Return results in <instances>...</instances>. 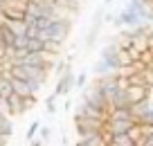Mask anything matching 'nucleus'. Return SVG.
Masks as SVG:
<instances>
[{"instance_id":"obj_3","label":"nucleus","mask_w":153,"mask_h":146,"mask_svg":"<svg viewBox=\"0 0 153 146\" xmlns=\"http://www.w3.org/2000/svg\"><path fill=\"white\" fill-rule=\"evenodd\" d=\"M0 18L25 20L27 18V0H0Z\"/></svg>"},{"instance_id":"obj_9","label":"nucleus","mask_w":153,"mask_h":146,"mask_svg":"<svg viewBox=\"0 0 153 146\" xmlns=\"http://www.w3.org/2000/svg\"><path fill=\"white\" fill-rule=\"evenodd\" d=\"M115 108H133L131 106V101H128V94H126V90H117V92L110 97V110H115Z\"/></svg>"},{"instance_id":"obj_4","label":"nucleus","mask_w":153,"mask_h":146,"mask_svg":"<svg viewBox=\"0 0 153 146\" xmlns=\"http://www.w3.org/2000/svg\"><path fill=\"white\" fill-rule=\"evenodd\" d=\"M5 106H7V115H9V117H20V115H25L29 108L36 106V97L23 99V97H18V94H11L9 99L5 101Z\"/></svg>"},{"instance_id":"obj_14","label":"nucleus","mask_w":153,"mask_h":146,"mask_svg":"<svg viewBox=\"0 0 153 146\" xmlns=\"http://www.w3.org/2000/svg\"><path fill=\"white\" fill-rule=\"evenodd\" d=\"M45 52L54 54V56H61L63 52V43H54V41H45Z\"/></svg>"},{"instance_id":"obj_19","label":"nucleus","mask_w":153,"mask_h":146,"mask_svg":"<svg viewBox=\"0 0 153 146\" xmlns=\"http://www.w3.org/2000/svg\"><path fill=\"white\" fill-rule=\"evenodd\" d=\"M137 146H153V137H144V139L140 142Z\"/></svg>"},{"instance_id":"obj_13","label":"nucleus","mask_w":153,"mask_h":146,"mask_svg":"<svg viewBox=\"0 0 153 146\" xmlns=\"http://www.w3.org/2000/svg\"><path fill=\"white\" fill-rule=\"evenodd\" d=\"M27 52L34 54V52H45V43L43 41H38V38H29L27 43Z\"/></svg>"},{"instance_id":"obj_6","label":"nucleus","mask_w":153,"mask_h":146,"mask_svg":"<svg viewBox=\"0 0 153 146\" xmlns=\"http://www.w3.org/2000/svg\"><path fill=\"white\" fill-rule=\"evenodd\" d=\"M74 85H76V74L74 72H65V74L61 76V79L56 81V88H54V94L56 97H68V94L74 90Z\"/></svg>"},{"instance_id":"obj_15","label":"nucleus","mask_w":153,"mask_h":146,"mask_svg":"<svg viewBox=\"0 0 153 146\" xmlns=\"http://www.w3.org/2000/svg\"><path fill=\"white\" fill-rule=\"evenodd\" d=\"M41 126H43L41 122H34L32 126L27 128V135H25V139H27V142H34V139L38 137V133H41Z\"/></svg>"},{"instance_id":"obj_16","label":"nucleus","mask_w":153,"mask_h":146,"mask_svg":"<svg viewBox=\"0 0 153 146\" xmlns=\"http://www.w3.org/2000/svg\"><path fill=\"white\" fill-rule=\"evenodd\" d=\"M36 139H41L43 144H48V142L52 139V128H50V126H41V133H38Z\"/></svg>"},{"instance_id":"obj_7","label":"nucleus","mask_w":153,"mask_h":146,"mask_svg":"<svg viewBox=\"0 0 153 146\" xmlns=\"http://www.w3.org/2000/svg\"><path fill=\"white\" fill-rule=\"evenodd\" d=\"M126 94H128L131 106H137V104H142V101L151 99V90H149V88H135V85H128V88H126Z\"/></svg>"},{"instance_id":"obj_10","label":"nucleus","mask_w":153,"mask_h":146,"mask_svg":"<svg viewBox=\"0 0 153 146\" xmlns=\"http://www.w3.org/2000/svg\"><path fill=\"white\" fill-rule=\"evenodd\" d=\"M106 142H108V146H135V142L131 139L128 135H106Z\"/></svg>"},{"instance_id":"obj_5","label":"nucleus","mask_w":153,"mask_h":146,"mask_svg":"<svg viewBox=\"0 0 153 146\" xmlns=\"http://www.w3.org/2000/svg\"><path fill=\"white\" fill-rule=\"evenodd\" d=\"M135 124L137 122H133V119H108L104 124V133L106 135H128Z\"/></svg>"},{"instance_id":"obj_8","label":"nucleus","mask_w":153,"mask_h":146,"mask_svg":"<svg viewBox=\"0 0 153 146\" xmlns=\"http://www.w3.org/2000/svg\"><path fill=\"white\" fill-rule=\"evenodd\" d=\"M101 23H104V11H97L95 14V18H92V27H90V34L86 36V45L88 47H92L97 43V36H99V32H101Z\"/></svg>"},{"instance_id":"obj_20","label":"nucleus","mask_w":153,"mask_h":146,"mask_svg":"<svg viewBox=\"0 0 153 146\" xmlns=\"http://www.w3.org/2000/svg\"><path fill=\"white\" fill-rule=\"evenodd\" d=\"M104 2H106V5H113V0H104Z\"/></svg>"},{"instance_id":"obj_12","label":"nucleus","mask_w":153,"mask_h":146,"mask_svg":"<svg viewBox=\"0 0 153 146\" xmlns=\"http://www.w3.org/2000/svg\"><path fill=\"white\" fill-rule=\"evenodd\" d=\"M92 70H95V74L99 76V79H101V76H113V74H115V72L108 67V63H106V61H101V59L95 63V67H92Z\"/></svg>"},{"instance_id":"obj_11","label":"nucleus","mask_w":153,"mask_h":146,"mask_svg":"<svg viewBox=\"0 0 153 146\" xmlns=\"http://www.w3.org/2000/svg\"><path fill=\"white\" fill-rule=\"evenodd\" d=\"M5 23H7V27L16 34V38L18 36H27V23H25V20H5Z\"/></svg>"},{"instance_id":"obj_2","label":"nucleus","mask_w":153,"mask_h":146,"mask_svg":"<svg viewBox=\"0 0 153 146\" xmlns=\"http://www.w3.org/2000/svg\"><path fill=\"white\" fill-rule=\"evenodd\" d=\"M9 74L14 76V79H20V81H29V83L45 85V83H48L50 72L38 70V67H32V65H9Z\"/></svg>"},{"instance_id":"obj_17","label":"nucleus","mask_w":153,"mask_h":146,"mask_svg":"<svg viewBox=\"0 0 153 146\" xmlns=\"http://www.w3.org/2000/svg\"><path fill=\"white\" fill-rule=\"evenodd\" d=\"M56 99H59V97H56V94H50V97H48V99H45V108H48V113H56Z\"/></svg>"},{"instance_id":"obj_1","label":"nucleus","mask_w":153,"mask_h":146,"mask_svg":"<svg viewBox=\"0 0 153 146\" xmlns=\"http://www.w3.org/2000/svg\"><path fill=\"white\" fill-rule=\"evenodd\" d=\"M72 32V18H65V20H54L48 29L38 34V41H54V43H65V38L70 36Z\"/></svg>"},{"instance_id":"obj_18","label":"nucleus","mask_w":153,"mask_h":146,"mask_svg":"<svg viewBox=\"0 0 153 146\" xmlns=\"http://www.w3.org/2000/svg\"><path fill=\"white\" fill-rule=\"evenodd\" d=\"M86 83H88V72H79V74H76V85L74 88L86 90Z\"/></svg>"}]
</instances>
